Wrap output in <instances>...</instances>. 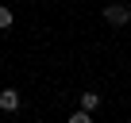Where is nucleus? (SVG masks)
<instances>
[{
    "instance_id": "obj_1",
    "label": "nucleus",
    "mask_w": 131,
    "mask_h": 123,
    "mask_svg": "<svg viewBox=\"0 0 131 123\" xmlns=\"http://www.w3.org/2000/svg\"><path fill=\"white\" fill-rule=\"evenodd\" d=\"M104 19H108L112 27H123V23L131 19V8H127V4H112V8H104Z\"/></svg>"
},
{
    "instance_id": "obj_2",
    "label": "nucleus",
    "mask_w": 131,
    "mask_h": 123,
    "mask_svg": "<svg viewBox=\"0 0 131 123\" xmlns=\"http://www.w3.org/2000/svg\"><path fill=\"white\" fill-rule=\"evenodd\" d=\"M0 108H4V112H19V92L16 89H4V92H0Z\"/></svg>"
},
{
    "instance_id": "obj_3",
    "label": "nucleus",
    "mask_w": 131,
    "mask_h": 123,
    "mask_svg": "<svg viewBox=\"0 0 131 123\" xmlns=\"http://www.w3.org/2000/svg\"><path fill=\"white\" fill-rule=\"evenodd\" d=\"M96 104H100V96H96V92H81V112H93Z\"/></svg>"
},
{
    "instance_id": "obj_4",
    "label": "nucleus",
    "mask_w": 131,
    "mask_h": 123,
    "mask_svg": "<svg viewBox=\"0 0 131 123\" xmlns=\"http://www.w3.org/2000/svg\"><path fill=\"white\" fill-rule=\"evenodd\" d=\"M12 27V8H0V31Z\"/></svg>"
},
{
    "instance_id": "obj_5",
    "label": "nucleus",
    "mask_w": 131,
    "mask_h": 123,
    "mask_svg": "<svg viewBox=\"0 0 131 123\" xmlns=\"http://www.w3.org/2000/svg\"><path fill=\"white\" fill-rule=\"evenodd\" d=\"M70 123H93V115H89V112H73V115H70Z\"/></svg>"
}]
</instances>
